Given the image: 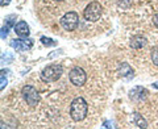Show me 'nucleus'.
Returning <instances> with one entry per match:
<instances>
[{"mask_svg":"<svg viewBox=\"0 0 158 129\" xmlns=\"http://www.w3.org/2000/svg\"><path fill=\"white\" fill-rule=\"evenodd\" d=\"M133 121H135V124L137 127H140V128H148V123L144 117H142L140 113H133Z\"/></svg>","mask_w":158,"mask_h":129,"instance_id":"obj_11","label":"nucleus"},{"mask_svg":"<svg viewBox=\"0 0 158 129\" xmlns=\"http://www.w3.org/2000/svg\"><path fill=\"white\" fill-rule=\"evenodd\" d=\"M115 2L123 9H129L132 7V0H115Z\"/></svg>","mask_w":158,"mask_h":129,"instance_id":"obj_13","label":"nucleus"},{"mask_svg":"<svg viewBox=\"0 0 158 129\" xmlns=\"http://www.w3.org/2000/svg\"><path fill=\"white\" fill-rule=\"evenodd\" d=\"M88 112L87 102L83 98H75L70 104V117L74 121H82L85 120Z\"/></svg>","mask_w":158,"mask_h":129,"instance_id":"obj_1","label":"nucleus"},{"mask_svg":"<svg viewBox=\"0 0 158 129\" xmlns=\"http://www.w3.org/2000/svg\"><path fill=\"white\" fill-rule=\"evenodd\" d=\"M9 2H11V0H0V4L4 7V6H8Z\"/></svg>","mask_w":158,"mask_h":129,"instance_id":"obj_20","label":"nucleus"},{"mask_svg":"<svg viewBox=\"0 0 158 129\" xmlns=\"http://www.w3.org/2000/svg\"><path fill=\"white\" fill-rule=\"evenodd\" d=\"M148 44L146 41V38L144 36H140V34H136V36H133L131 38V42H129V45L132 49H142L145 45Z\"/></svg>","mask_w":158,"mask_h":129,"instance_id":"obj_9","label":"nucleus"},{"mask_svg":"<svg viewBox=\"0 0 158 129\" xmlns=\"http://www.w3.org/2000/svg\"><path fill=\"white\" fill-rule=\"evenodd\" d=\"M148 95V91L145 90V88L142 87H135L133 90L131 91V98L133 99L135 102H141L144 100V99L146 98Z\"/></svg>","mask_w":158,"mask_h":129,"instance_id":"obj_10","label":"nucleus"},{"mask_svg":"<svg viewBox=\"0 0 158 129\" xmlns=\"http://www.w3.org/2000/svg\"><path fill=\"white\" fill-rule=\"evenodd\" d=\"M62 74H63V67L61 66V64H58V63H53V64L46 66L41 71V79L44 82H46V83L56 82L62 77Z\"/></svg>","mask_w":158,"mask_h":129,"instance_id":"obj_2","label":"nucleus"},{"mask_svg":"<svg viewBox=\"0 0 158 129\" xmlns=\"http://www.w3.org/2000/svg\"><path fill=\"white\" fill-rule=\"evenodd\" d=\"M154 87H157V88H158V84H154Z\"/></svg>","mask_w":158,"mask_h":129,"instance_id":"obj_22","label":"nucleus"},{"mask_svg":"<svg viewBox=\"0 0 158 129\" xmlns=\"http://www.w3.org/2000/svg\"><path fill=\"white\" fill-rule=\"evenodd\" d=\"M150 57H152V62L154 63L156 66H158V46H156V48H153V49H152Z\"/></svg>","mask_w":158,"mask_h":129,"instance_id":"obj_14","label":"nucleus"},{"mask_svg":"<svg viewBox=\"0 0 158 129\" xmlns=\"http://www.w3.org/2000/svg\"><path fill=\"white\" fill-rule=\"evenodd\" d=\"M56 2H63V0H56Z\"/></svg>","mask_w":158,"mask_h":129,"instance_id":"obj_21","label":"nucleus"},{"mask_svg":"<svg viewBox=\"0 0 158 129\" xmlns=\"http://www.w3.org/2000/svg\"><path fill=\"white\" fill-rule=\"evenodd\" d=\"M153 24H154V25L158 28V12L154 15V16H153Z\"/></svg>","mask_w":158,"mask_h":129,"instance_id":"obj_19","label":"nucleus"},{"mask_svg":"<svg viewBox=\"0 0 158 129\" xmlns=\"http://www.w3.org/2000/svg\"><path fill=\"white\" fill-rule=\"evenodd\" d=\"M21 94H23L24 100H25V103L28 104L29 107H36L37 104L40 103V94L33 86H31V84L24 86Z\"/></svg>","mask_w":158,"mask_h":129,"instance_id":"obj_5","label":"nucleus"},{"mask_svg":"<svg viewBox=\"0 0 158 129\" xmlns=\"http://www.w3.org/2000/svg\"><path fill=\"white\" fill-rule=\"evenodd\" d=\"M103 13V9H102V6L99 2H91L88 6L86 7L85 12H83V16L87 21H91V23H95L100 19Z\"/></svg>","mask_w":158,"mask_h":129,"instance_id":"obj_3","label":"nucleus"},{"mask_svg":"<svg viewBox=\"0 0 158 129\" xmlns=\"http://www.w3.org/2000/svg\"><path fill=\"white\" fill-rule=\"evenodd\" d=\"M0 81H2V84H0V88L4 90V87L7 86V78L4 77V73H2V75H0Z\"/></svg>","mask_w":158,"mask_h":129,"instance_id":"obj_17","label":"nucleus"},{"mask_svg":"<svg viewBox=\"0 0 158 129\" xmlns=\"http://www.w3.org/2000/svg\"><path fill=\"white\" fill-rule=\"evenodd\" d=\"M9 45H11L13 49H16L17 52H27V50H29V49L32 48L33 41H32V40H29L28 37L27 38L20 37V38L12 40V41L9 42Z\"/></svg>","mask_w":158,"mask_h":129,"instance_id":"obj_7","label":"nucleus"},{"mask_svg":"<svg viewBox=\"0 0 158 129\" xmlns=\"http://www.w3.org/2000/svg\"><path fill=\"white\" fill-rule=\"evenodd\" d=\"M15 20H16V16H15V15H9V16H7V17H6L7 27H9V28H11L12 25H13V27L16 25V23H15Z\"/></svg>","mask_w":158,"mask_h":129,"instance_id":"obj_15","label":"nucleus"},{"mask_svg":"<svg viewBox=\"0 0 158 129\" xmlns=\"http://www.w3.org/2000/svg\"><path fill=\"white\" fill-rule=\"evenodd\" d=\"M118 73H120L121 77H132L133 75V70L128 63H123L121 67L118 69Z\"/></svg>","mask_w":158,"mask_h":129,"instance_id":"obj_12","label":"nucleus"},{"mask_svg":"<svg viewBox=\"0 0 158 129\" xmlns=\"http://www.w3.org/2000/svg\"><path fill=\"white\" fill-rule=\"evenodd\" d=\"M8 29H9V27H3L2 28V38L3 40L8 36Z\"/></svg>","mask_w":158,"mask_h":129,"instance_id":"obj_18","label":"nucleus"},{"mask_svg":"<svg viewBox=\"0 0 158 129\" xmlns=\"http://www.w3.org/2000/svg\"><path fill=\"white\" fill-rule=\"evenodd\" d=\"M41 42L45 46H54L56 45V42H54L52 38H48V37H41Z\"/></svg>","mask_w":158,"mask_h":129,"instance_id":"obj_16","label":"nucleus"},{"mask_svg":"<svg viewBox=\"0 0 158 129\" xmlns=\"http://www.w3.org/2000/svg\"><path fill=\"white\" fill-rule=\"evenodd\" d=\"M59 23H61V25L65 31H69V32L75 31L78 24H79V15L77 12H74V11H70V12L63 15Z\"/></svg>","mask_w":158,"mask_h":129,"instance_id":"obj_4","label":"nucleus"},{"mask_svg":"<svg viewBox=\"0 0 158 129\" xmlns=\"http://www.w3.org/2000/svg\"><path fill=\"white\" fill-rule=\"evenodd\" d=\"M69 79H70V82L74 86L82 87V86H85V83L87 81V74L81 67H74L73 70L69 73Z\"/></svg>","mask_w":158,"mask_h":129,"instance_id":"obj_6","label":"nucleus"},{"mask_svg":"<svg viewBox=\"0 0 158 129\" xmlns=\"http://www.w3.org/2000/svg\"><path fill=\"white\" fill-rule=\"evenodd\" d=\"M15 32H16V34L19 37H24V38H27L29 37V27H28V24L25 21H19L16 25H15Z\"/></svg>","mask_w":158,"mask_h":129,"instance_id":"obj_8","label":"nucleus"}]
</instances>
